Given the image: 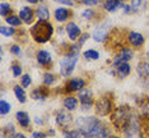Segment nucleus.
<instances>
[{"label": "nucleus", "instance_id": "1", "mask_svg": "<svg viewBox=\"0 0 149 138\" xmlns=\"http://www.w3.org/2000/svg\"><path fill=\"white\" fill-rule=\"evenodd\" d=\"M78 129L86 138H108L110 130L103 125L101 120L94 116H82L77 120Z\"/></svg>", "mask_w": 149, "mask_h": 138}, {"label": "nucleus", "instance_id": "2", "mask_svg": "<svg viewBox=\"0 0 149 138\" xmlns=\"http://www.w3.org/2000/svg\"><path fill=\"white\" fill-rule=\"evenodd\" d=\"M54 33V27L47 21H38L32 26L31 28V36L36 42L45 43L51 39Z\"/></svg>", "mask_w": 149, "mask_h": 138}, {"label": "nucleus", "instance_id": "3", "mask_svg": "<svg viewBox=\"0 0 149 138\" xmlns=\"http://www.w3.org/2000/svg\"><path fill=\"white\" fill-rule=\"evenodd\" d=\"M78 63V54L69 53L68 55L60 62V74L63 77H70L74 72L75 65Z\"/></svg>", "mask_w": 149, "mask_h": 138}, {"label": "nucleus", "instance_id": "4", "mask_svg": "<svg viewBox=\"0 0 149 138\" xmlns=\"http://www.w3.org/2000/svg\"><path fill=\"white\" fill-rule=\"evenodd\" d=\"M94 106H96V113L101 116L108 115V114L112 111V101L106 96H103V97H101L100 100H97Z\"/></svg>", "mask_w": 149, "mask_h": 138}, {"label": "nucleus", "instance_id": "5", "mask_svg": "<svg viewBox=\"0 0 149 138\" xmlns=\"http://www.w3.org/2000/svg\"><path fill=\"white\" fill-rule=\"evenodd\" d=\"M108 32H110V23L104 22L102 25H100L94 29L93 32V39L96 42H104L108 36Z\"/></svg>", "mask_w": 149, "mask_h": 138}, {"label": "nucleus", "instance_id": "6", "mask_svg": "<svg viewBox=\"0 0 149 138\" xmlns=\"http://www.w3.org/2000/svg\"><path fill=\"white\" fill-rule=\"evenodd\" d=\"M79 99H80V106H82L83 111H88L93 105L92 91L83 88L82 91H79Z\"/></svg>", "mask_w": 149, "mask_h": 138}, {"label": "nucleus", "instance_id": "7", "mask_svg": "<svg viewBox=\"0 0 149 138\" xmlns=\"http://www.w3.org/2000/svg\"><path fill=\"white\" fill-rule=\"evenodd\" d=\"M56 123L61 128H68L73 123V116L69 113V110H60L56 114Z\"/></svg>", "mask_w": 149, "mask_h": 138}, {"label": "nucleus", "instance_id": "8", "mask_svg": "<svg viewBox=\"0 0 149 138\" xmlns=\"http://www.w3.org/2000/svg\"><path fill=\"white\" fill-rule=\"evenodd\" d=\"M133 56H134V54H133V51H131V49H127V48L121 49V51L115 56L113 65L118 67L121 63H126V62H129V60H131L133 59Z\"/></svg>", "mask_w": 149, "mask_h": 138}, {"label": "nucleus", "instance_id": "9", "mask_svg": "<svg viewBox=\"0 0 149 138\" xmlns=\"http://www.w3.org/2000/svg\"><path fill=\"white\" fill-rule=\"evenodd\" d=\"M84 86H86V82L83 78H73L68 82L65 91L66 92H77V91H82Z\"/></svg>", "mask_w": 149, "mask_h": 138}, {"label": "nucleus", "instance_id": "10", "mask_svg": "<svg viewBox=\"0 0 149 138\" xmlns=\"http://www.w3.org/2000/svg\"><path fill=\"white\" fill-rule=\"evenodd\" d=\"M66 33H68V36H69V39L72 40V41H75L79 36H82V31H80V28L78 27L77 23H74V22H69V23H68Z\"/></svg>", "mask_w": 149, "mask_h": 138}, {"label": "nucleus", "instance_id": "11", "mask_svg": "<svg viewBox=\"0 0 149 138\" xmlns=\"http://www.w3.org/2000/svg\"><path fill=\"white\" fill-rule=\"evenodd\" d=\"M144 36L139 32H130L129 33V42L134 46V48H140L144 45Z\"/></svg>", "mask_w": 149, "mask_h": 138}, {"label": "nucleus", "instance_id": "12", "mask_svg": "<svg viewBox=\"0 0 149 138\" xmlns=\"http://www.w3.org/2000/svg\"><path fill=\"white\" fill-rule=\"evenodd\" d=\"M124 6L125 5H124L123 0H104V3H103V8L107 12H111V13L116 12L118 8H124Z\"/></svg>", "mask_w": 149, "mask_h": 138}, {"label": "nucleus", "instance_id": "13", "mask_svg": "<svg viewBox=\"0 0 149 138\" xmlns=\"http://www.w3.org/2000/svg\"><path fill=\"white\" fill-rule=\"evenodd\" d=\"M36 59H37V63H38L40 65H47V64H50L52 60L51 54L45 51V50H40L36 55Z\"/></svg>", "mask_w": 149, "mask_h": 138}, {"label": "nucleus", "instance_id": "14", "mask_svg": "<svg viewBox=\"0 0 149 138\" xmlns=\"http://www.w3.org/2000/svg\"><path fill=\"white\" fill-rule=\"evenodd\" d=\"M19 17H21V19L24 23L29 25L33 19V11L29 8V6H23L21 9V12H19Z\"/></svg>", "mask_w": 149, "mask_h": 138}, {"label": "nucleus", "instance_id": "15", "mask_svg": "<svg viewBox=\"0 0 149 138\" xmlns=\"http://www.w3.org/2000/svg\"><path fill=\"white\" fill-rule=\"evenodd\" d=\"M130 72H131V67H130V64H129L127 62L126 63H121L120 65L117 67V69H116V74H117V77L120 79L127 77L129 74H130Z\"/></svg>", "mask_w": 149, "mask_h": 138}, {"label": "nucleus", "instance_id": "16", "mask_svg": "<svg viewBox=\"0 0 149 138\" xmlns=\"http://www.w3.org/2000/svg\"><path fill=\"white\" fill-rule=\"evenodd\" d=\"M17 122L22 128H27L29 127V123H31V119H29V115L26 111H18L15 114Z\"/></svg>", "mask_w": 149, "mask_h": 138}, {"label": "nucleus", "instance_id": "17", "mask_svg": "<svg viewBox=\"0 0 149 138\" xmlns=\"http://www.w3.org/2000/svg\"><path fill=\"white\" fill-rule=\"evenodd\" d=\"M36 15L38 21H47L50 18V11L45 5H38L36 9Z\"/></svg>", "mask_w": 149, "mask_h": 138}, {"label": "nucleus", "instance_id": "18", "mask_svg": "<svg viewBox=\"0 0 149 138\" xmlns=\"http://www.w3.org/2000/svg\"><path fill=\"white\" fill-rule=\"evenodd\" d=\"M47 95H49V92L46 91V88H36V90H33V92L31 93V97L33 100H37V101H43V100H46V97Z\"/></svg>", "mask_w": 149, "mask_h": 138}, {"label": "nucleus", "instance_id": "19", "mask_svg": "<svg viewBox=\"0 0 149 138\" xmlns=\"http://www.w3.org/2000/svg\"><path fill=\"white\" fill-rule=\"evenodd\" d=\"M136 72H138L139 77H141V78H144V79H149V64L148 63L138 64Z\"/></svg>", "mask_w": 149, "mask_h": 138}, {"label": "nucleus", "instance_id": "20", "mask_svg": "<svg viewBox=\"0 0 149 138\" xmlns=\"http://www.w3.org/2000/svg\"><path fill=\"white\" fill-rule=\"evenodd\" d=\"M64 107H65L66 110H69V111H74L78 107V100L73 96L66 97V99L64 100Z\"/></svg>", "mask_w": 149, "mask_h": 138}, {"label": "nucleus", "instance_id": "21", "mask_svg": "<svg viewBox=\"0 0 149 138\" xmlns=\"http://www.w3.org/2000/svg\"><path fill=\"white\" fill-rule=\"evenodd\" d=\"M69 11L66 8H57L55 11V19L59 22H64L69 18Z\"/></svg>", "mask_w": 149, "mask_h": 138}, {"label": "nucleus", "instance_id": "22", "mask_svg": "<svg viewBox=\"0 0 149 138\" xmlns=\"http://www.w3.org/2000/svg\"><path fill=\"white\" fill-rule=\"evenodd\" d=\"M14 95H15L17 99L19 100V102H21V104L26 102L27 96H26V92H24V90H23V87H19L18 85L14 86Z\"/></svg>", "mask_w": 149, "mask_h": 138}, {"label": "nucleus", "instance_id": "23", "mask_svg": "<svg viewBox=\"0 0 149 138\" xmlns=\"http://www.w3.org/2000/svg\"><path fill=\"white\" fill-rule=\"evenodd\" d=\"M83 56L87 60H98V59H100V53L96 51V50H93V49H91V50H87V51H84L83 53Z\"/></svg>", "mask_w": 149, "mask_h": 138}, {"label": "nucleus", "instance_id": "24", "mask_svg": "<svg viewBox=\"0 0 149 138\" xmlns=\"http://www.w3.org/2000/svg\"><path fill=\"white\" fill-rule=\"evenodd\" d=\"M64 138H83V134L79 129H72L64 132Z\"/></svg>", "mask_w": 149, "mask_h": 138}, {"label": "nucleus", "instance_id": "25", "mask_svg": "<svg viewBox=\"0 0 149 138\" xmlns=\"http://www.w3.org/2000/svg\"><path fill=\"white\" fill-rule=\"evenodd\" d=\"M5 21L9 26H13V27L21 26V23H22V19L19 18V17H15V15H8L5 18Z\"/></svg>", "mask_w": 149, "mask_h": 138}, {"label": "nucleus", "instance_id": "26", "mask_svg": "<svg viewBox=\"0 0 149 138\" xmlns=\"http://www.w3.org/2000/svg\"><path fill=\"white\" fill-rule=\"evenodd\" d=\"M12 106L9 102H6L5 100H0V113H1V115H5V114H8L10 111Z\"/></svg>", "mask_w": 149, "mask_h": 138}, {"label": "nucleus", "instance_id": "27", "mask_svg": "<svg viewBox=\"0 0 149 138\" xmlns=\"http://www.w3.org/2000/svg\"><path fill=\"white\" fill-rule=\"evenodd\" d=\"M0 32H1L3 36H6V37H10L15 33V29L12 28V27H5V26H1L0 27Z\"/></svg>", "mask_w": 149, "mask_h": 138}, {"label": "nucleus", "instance_id": "28", "mask_svg": "<svg viewBox=\"0 0 149 138\" xmlns=\"http://www.w3.org/2000/svg\"><path fill=\"white\" fill-rule=\"evenodd\" d=\"M10 5L8 4V3H1L0 4V14L1 17H8V13L10 12Z\"/></svg>", "mask_w": 149, "mask_h": 138}, {"label": "nucleus", "instance_id": "29", "mask_svg": "<svg viewBox=\"0 0 149 138\" xmlns=\"http://www.w3.org/2000/svg\"><path fill=\"white\" fill-rule=\"evenodd\" d=\"M144 1L143 0H131V9H133V12H139L141 9V6H143Z\"/></svg>", "mask_w": 149, "mask_h": 138}, {"label": "nucleus", "instance_id": "30", "mask_svg": "<svg viewBox=\"0 0 149 138\" xmlns=\"http://www.w3.org/2000/svg\"><path fill=\"white\" fill-rule=\"evenodd\" d=\"M54 82H55V77H54V74H51V73H49V72L43 74V83H45L46 86L52 85Z\"/></svg>", "mask_w": 149, "mask_h": 138}, {"label": "nucleus", "instance_id": "31", "mask_svg": "<svg viewBox=\"0 0 149 138\" xmlns=\"http://www.w3.org/2000/svg\"><path fill=\"white\" fill-rule=\"evenodd\" d=\"M21 83H22V87H24V88L29 87V86H31V83H32L31 76H29V74H23L22 79H21Z\"/></svg>", "mask_w": 149, "mask_h": 138}, {"label": "nucleus", "instance_id": "32", "mask_svg": "<svg viewBox=\"0 0 149 138\" xmlns=\"http://www.w3.org/2000/svg\"><path fill=\"white\" fill-rule=\"evenodd\" d=\"M82 17L84 19H92L94 17V11H92L91 8H88V9H86V11H83Z\"/></svg>", "mask_w": 149, "mask_h": 138}, {"label": "nucleus", "instance_id": "33", "mask_svg": "<svg viewBox=\"0 0 149 138\" xmlns=\"http://www.w3.org/2000/svg\"><path fill=\"white\" fill-rule=\"evenodd\" d=\"M12 72H13V76L14 77H19L22 74V67L18 65V64H13L12 65Z\"/></svg>", "mask_w": 149, "mask_h": 138}, {"label": "nucleus", "instance_id": "34", "mask_svg": "<svg viewBox=\"0 0 149 138\" xmlns=\"http://www.w3.org/2000/svg\"><path fill=\"white\" fill-rule=\"evenodd\" d=\"M88 39H89V33H83V35L80 36V40L77 42V45L79 46V48H82V46H83V43L86 42Z\"/></svg>", "mask_w": 149, "mask_h": 138}, {"label": "nucleus", "instance_id": "35", "mask_svg": "<svg viewBox=\"0 0 149 138\" xmlns=\"http://www.w3.org/2000/svg\"><path fill=\"white\" fill-rule=\"evenodd\" d=\"M10 53L14 54V55H21V54H22V50H21V48H19L18 45H13L12 49H10Z\"/></svg>", "mask_w": 149, "mask_h": 138}, {"label": "nucleus", "instance_id": "36", "mask_svg": "<svg viewBox=\"0 0 149 138\" xmlns=\"http://www.w3.org/2000/svg\"><path fill=\"white\" fill-rule=\"evenodd\" d=\"M82 1L86 5H88V6H93V5H97L98 3L101 1V0H82Z\"/></svg>", "mask_w": 149, "mask_h": 138}, {"label": "nucleus", "instance_id": "37", "mask_svg": "<svg viewBox=\"0 0 149 138\" xmlns=\"http://www.w3.org/2000/svg\"><path fill=\"white\" fill-rule=\"evenodd\" d=\"M56 3H60V4H65V5H69V6H73L74 5V1L73 0H55Z\"/></svg>", "mask_w": 149, "mask_h": 138}, {"label": "nucleus", "instance_id": "38", "mask_svg": "<svg viewBox=\"0 0 149 138\" xmlns=\"http://www.w3.org/2000/svg\"><path fill=\"white\" fill-rule=\"evenodd\" d=\"M33 138H46V134L42 132H36L33 133Z\"/></svg>", "mask_w": 149, "mask_h": 138}, {"label": "nucleus", "instance_id": "39", "mask_svg": "<svg viewBox=\"0 0 149 138\" xmlns=\"http://www.w3.org/2000/svg\"><path fill=\"white\" fill-rule=\"evenodd\" d=\"M10 138H27V137L23 136L22 133H13L12 136H10Z\"/></svg>", "mask_w": 149, "mask_h": 138}, {"label": "nucleus", "instance_id": "40", "mask_svg": "<svg viewBox=\"0 0 149 138\" xmlns=\"http://www.w3.org/2000/svg\"><path fill=\"white\" fill-rule=\"evenodd\" d=\"M124 9H125V13H130V12H133V9H131V5H125V6H124Z\"/></svg>", "mask_w": 149, "mask_h": 138}, {"label": "nucleus", "instance_id": "41", "mask_svg": "<svg viewBox=\"0 0 149 138\" xmlns=\"http://www.w3.org/2000/svg\"><path fill=\"white\" fill-rule=\"evenodd\" d=\"M27 1H28L29 4H37V1H38V0H27Z\"/></svg>", "mask_w": 149, "mask_h": 138}, {"label": "nucleus", "instance_id": "42", "mask_svg": "<svg viewBox=\"0 0 149 138\" xmlns=\"http://www.w3.org/2000/svg\"><path fill=\"white\" fill-rule=\"evenodd\" d=\"M35 120H36V123H37V124H42V122H41V119H38V118H36V119H35Z\"/></svg>", "mask_w": 149, "mask_h": 138}, {"label": "nucleus", "instance_id": "43", "mask_svg": "<svg viewBox=\"0 0 149 138\" xmlns=\"http://www.w3.org/2000/svg\"><path fill=\"white\" fill-rule=\"evenodd\" d=\"M147 56H148V59H149V51L147 53Z\"/></svg>", "mask_w": 149, "mask_h": 138}, {"label": "nucleus", "instance_id": "44", "mask_svg": "<svg viewBox=\"0 0 149 138\" xmlns=\"http://www.w3.org/2000/svg\"><path fill=\"white\" fill-rule=\"evenodd\" d=\"M112 138H118V137H112Z\"/></svg>", "mask_w": 149, "mask_h": 138}, {"label": "nucleus", "instance_id": "45", "mask_svg": "<svg viewBox=\"0 0 149 138\" xmlns=\"http://www.w3.org/2000/svg\"><path fill=\"white\" fill-rule=\"evenodd\" d=\"M40 1H43V0H40Z\"/></svg>", "mask_w": 149, "mask_h": 138}]
</instances>
